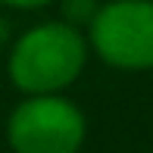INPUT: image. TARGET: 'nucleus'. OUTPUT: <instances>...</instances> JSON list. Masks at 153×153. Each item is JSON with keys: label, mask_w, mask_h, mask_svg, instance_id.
Here are the masks:
<instances>
[{"label": "nucleus", "mask_w": 153, "mask_h": 153, "mask_svg": "<svg viewBox=\"0 0 153 153\" xmlns=\"http://www.w3.org/2000/svg\"><path fill=\"white\" fill-rule=\"evenodd\" d=\"M3 3H16V6H41L47 0H3Z\"/></svg>", "instance_id": "39448f33"}, {"label": "nucleus", "mask_w": 153, "mask_h": 153, "mask_svg": "<svg viewBox=\"0 0 153 153\" xmlns=\"http://www.w3.org/2000/svg\"><path fill=\"white\" fill-rule=\"evenodd\" d=\"M10 141L16 153H75L85 141V119L69 100L41 94L13 113Z\"/></svg>", "instance_id": "7ed1b4c3"}, {"label": "nucleus", "mask_w": 153, "mask_h": 153, "mask_svg": "<svg viewBox=\"0 0 153 153\" xmlns=\"http://www.w3.org/2000/svg\"><path fill=\"white\" fill-rule=\"evenodd\" d=\"M97 0H66L62 3V13H66L69 22H91L97 16Z\"/></svg>", "instance_id": "20e7f679"}, {"label": "nucleus", "mask_w": 153, "mask_h": 153, "mask_svg": "<svg viewBox=\"0 0 153 153\" xmlns=\"http://www.w3.org/2000/svg\"><path fill=\"white\" fill-rule=\"evenodd\" d=\"M85 66V41L72 25H41L16 44L10 72L22 91L50 94L66 88Z\"/></svg>", "instance_id": "f257e3e1"}, {"label": "nucleus", "mask_w": 153, "mask_h": 153, "mask_svg": "<svg viewBox=\"0 0 153 153\" xmlns=\"http://www.w3.org/2000/svg\"><path fill=\"white\" fill-rule=\"evenodd\" d=\"M91 41L109 66L153 69V0H116L91 19Z\"/></svg>", "instance_id": "f03ea898"}]
</instances>
